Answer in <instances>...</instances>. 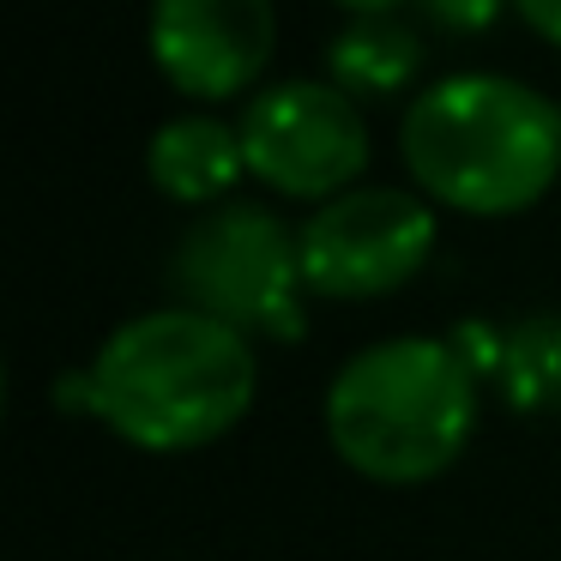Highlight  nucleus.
<instances>
[{
  "mask_svg": "<svg viewBox=\"0 0 561 561\" xmlns=\"http://www.w3.org/2000/svg\"><path fill=\"white\" fill-rule=\"evenodd\" d=\"M477 368L453 339H380L332 375L320 423L356 477L411 489L453 471L477 435Z\"/></svg>",
  "mask_w": 561,
  "mask_h": 561,
  "instance_id": "3",
  "label": "nucleus"
},
{
  "mask_svg": "<svg viewBox=\"0 0 561 561\" xmlns=\"http://www.w3.org/2000/svg\"><path fill=\"white\" fill-rule=\"evenodd\" d=\"M236 127H242L248 175L302 206L351 194L368 170V122L351 91H339L332 79H284L254 91Z\"/></svg>",
  "mask_w": 561,
  "mask_h": 561,
  "instance_id": "5",
  "label": "nucleus"
},
{
  "mask_svg": "<svg viewBox=\"0 0 561 561\" xmlns=\"http://www.w3.org/2000/svg\"><path fill=\"white\" fill-rule=\"evenodd\" d=\"M428 19H435L440 31H459V37H471V31H489L501 13H507V0H416Z\"/></svg>",
  "mask_w": 561,
  "mask_h": 561,
  "instance_id": "11",
  "label": "nucleus"
},
{
  "mask_svg": "<svg viewBox=\"0 0 561 561\" xmlns=\"http://www.w3.org/2000/svg\"><path fill=\"white\" fill-rule=\"evenodd\" d=\"M146 175L163 199L175 206H224L236 194V182L248 175L242 127L218 122V115H175L151 134L146 146Z\"/></svg>",
  "mask_w": 561,
  "mask_h": 561,
  "instance_id": "8",
  "label": "nucleus"
},
{
  "mask_svg": "<svg viewBox=\"0 0 561 561\" xmlns=\"http://www.w3.org/2000/svg\"><path fill=\"white\" fill-rule=\"evenodd\" d=\"M170 290L182 308L236 327L242 339H302L308 272L302 236L260 199H224L199 211L170 254Z\"/></svg>",
  "mask_w": 561,
  "mask_h": 561,
  "instance_id": "4",
  "label": "nucleus"
},
{
  "mask_svg": "<svg viewBox=\"0 0 561 561\" xmlns=\"http://www.w3.org/2000/svg\"><path fill=\"white\" fill-rule=\"evenodd\" d=\"M423 61H428L423 37L399 13L351 19L327 43V79L339 91H351V98H399L404 85H416Z\"/></svg>",
  "mask_w": 561,
  "mask_h": 561,
  "instance_id": "9",
  "label": "nucleus"
},
{
  "mask_svg": "<svg viewBox=\"0 0 561 561\" xmlns=\"http://www.w3.org/2000/svg\"><path fill=\"white\" fill-rule=\"evenodd\" d=\"M308 296L320 302H375L392 296L435 254V206L411 187H351L308 211L302 230Z\"/></svg>",
  "mask_w": 561,
  "mask_h": 561,
  "instance_id": "6",
  "label": "nucleus"
},
{
  "mask_svg": "<svg viewBox=\"0 0 561 561\" xmlns=\"http://www.w3.org/2000/svg\"><path fill=\"white\" fill-rule=\"evenodd\" d=\"M399 158L428 206L519 218L561 182V103L513 73H447L411 98Z\"/></svg>",
  "mask_w": 561,
  "mask_h": 561,
  "instance_id": "2",
  "label": "nucleus"
},
{
  "mask_svg": "<svg viewBox=\"0 0 561 561\" xmlns=\"http://www.w3.org/2000/svg\"><path fill=\"white\" fill-rule=\"evenodd\" d=\"M501 380L519 411H561V314H537L501 344Z\"/></svg>",
  "mask_w": 561,
  "mask_h": 561,
  "instance_id": "10",
  "label": "nucleus"
},
{
  "mask_svg": "<svg viewBox=\"0 0 561 561\" xmlns=\"http://www.w3.org/2000/svg\"><path fill=\"white\" fill-rule=\"evenodd\" d=\"M146 49L182 98L230 103L266 73L278 49V7L272 0H151Z\"/></svg>",
  "mask_w": 561,
  "mask_h": 561,
  "instance_id": "7",
  "label": "nucleus"
},
{
  "mask_svg": "<svg viewBox=\"0 0 561 561\" xmlns=\"http://www.w3.org/2000/svg\"><path fill=\"white\" fill-rule=\"evenodd\" d=\"M513 7H519V19L537 31V37L561 49V0H513Z\"/></svg>",
  "mask_w": 561,
  "mask_h": 561,
  "instance_id": "12",
  "label": "nucleus"
},
{
  "mask_svg": "<svg viewBox=\"0 0 561 561\" xmlns=\"http://www.w3.org/2000/svg\"><path fill=\"white\" fill-rule=\"evenodd\" d=\"M254 392V339L182 302L122 320L85 368L91 416L115 440L163 459L224 440L248 416Z\"/></svg>",
  "mask_w": 561,
  "mask_h": 561,
  "instance_id": "1",
  "label": "nucleus"
},
{
  "mask_svg": "<svg viewBox=\"0 0 561 561\" xmlns=\"http://www.w3.org/2000/svg\"><path fill=\"white\" fill-rule=\"evenodd\" d=\"M332 7H344L351 19H375V13H399L404 0H332Z\"/></svg>",
  "mask_w": 561,
  "mask_h": 561,
  "instance_id": "13",
  "label": "nucleus"
}]
</instances>
